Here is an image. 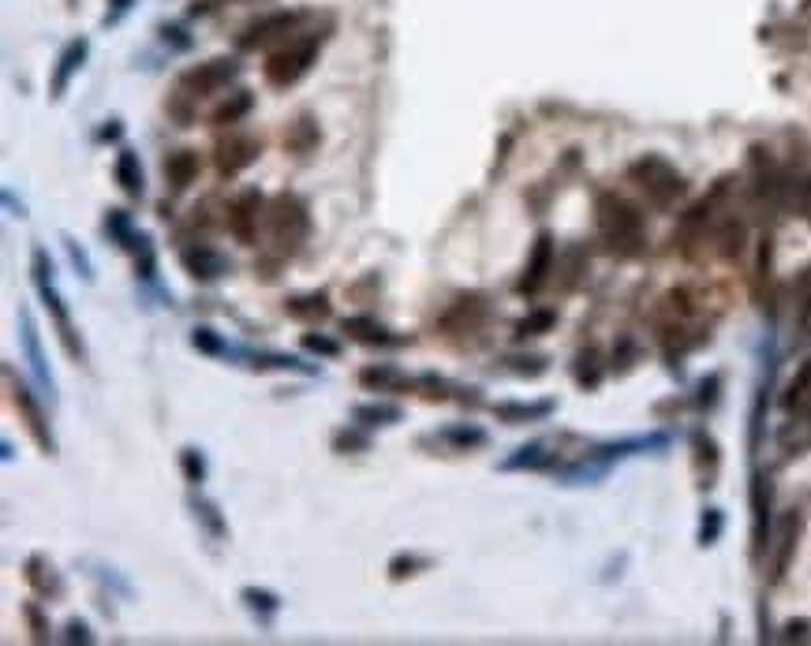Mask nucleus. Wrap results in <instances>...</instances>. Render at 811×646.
<instances>
[{
	"label": "nucleus",
	"instance_id": "nucleus-24",
	"mask_svg": "<svg viewBox=\"0 0 811 646\" xmlns=\"http://www.w3.org/2000/svg\"><path fill=\"white\" fill-rule=\"evenodd\" d=\"M27 583L42 598H60L64 594V583L57 579V572H53V564H45L42 557H30L27 561Z\"/></svg>",
	"mask_w": 811,
	"mask_h": 646
},
{
	"label": "nucleus",
	"instance_id": "nucleus-42",
	"mask_svg": "<svg viewBox=\"0 0 811 646\" xmlns=\"http://www.w3.org/2000/svg\"><path fill=\"white\" fill-rule=\"evenodd\" d=\"M23 617H27V624H30V639H34V643H49V620L42 617L38 602L23 605Z\"/></svg>",
	"mask_w": 811,
	"mask_h": 646
},
{
	"label": "nucleus",
	"instance_id": "nucleus-40",
	"mask_svg": "<svg viewBox=\"0 0 811 646\" xmlns=\"http://www.w3.org/2000/svg\"><path fill=\"white\" fill-rule=\"evenodd\" d=\"M598 378H602V370H598V352H584L580 359H576V381H580L584 389H595Z\"/></svg>",
	"mask_w": 811,
	"mask_h": 646
},
{
	"label": "nucleus",
	"instance_id": "nucleus-50",
	"mask_svg": "<svg viewBox=\"0 0 811 646\" xmlns=\"http://www.w3.org/2000/svg\"><path fill=\"white\" fill-rule=\"evenodd\" d=\"M808 632H811L808 620H793V624L785 628V639H789V643H797V639H808Z\"/></svg>",
	"mask_w": 811,
	"mask_h": 646
},
{
	"label": "nucleus",
	"instance_id": "nucleus-17",
	"mask_svg": "<svg viewBox=\"0 0 811 646\" xmlns=\"http://www.w3.org/2000/svg\"><path fill=\"white\" fill-rule=\"evenodd\" d=\"M113 180L120 183V191L128 198H143L146 195V180H143V161H139V154L135 150H120L116 154V165H113Z\"/></svg>",
	"mask_w": 811,
	"mask_h": 646
},
{
	"label": "nucleus",
	"instance_id": "nucleus-23",
	"mask_svg": "<svg viewBox=\"0 0 811 646\" xmlns=\"http://www.w3.org/2000/svg\"><path fill=\"white\" fill-rule=\"evenodd\" d=\"M285 314L296 318V322H322V318H329V295L326 292L296 295V299L285 303Z\"/></svg>",
	"mask_w": 811,
	"mask_h": 646
},
{
	"label": "nucleus",
	"instance_id": "nucleus-19",
	"mask_svg": "<svg viewBox=\"0 0 811 646\" xmlns=\"http://www.w3.org/2000/svg\"><path fill=\"white\" fill-rule=\"evenodd\" d=\"M344 333L356 337L359 344H378V348H397L404 344V337H389V329L374 318H344Z\"/></svg>",
	"mask_w": 811,
	"mask_h": 646
},
{
	"label": "nucleus",
	"instance_id": "nucleus-18",
	"mask_svg": "<svg viewBox=\"0 0 811 646\" xmlns=\"http://www.w3.org/2000/svg\"><path fill=\"white\" fill-rule=\"evenodd\" d=\"M19 325H23V333H19V337H23V352H27L34 374H38V381H42L49 400H53V374H49V366H45V355H42V344H38V329H34L30 310H19Z\"/></svg>",
	"mask_w": 811,
	"mask_h": 646
},
{
	"label": "nucleus",
	"instance_id": "nucleus-5",
	"mask_svg": "<svg viewBox=\"0 0 811 646\" xmlns=\"http://www.w3.org/2000/svg\"><path fill=\"white\" fill-rule=\"evenodd\" d=\"M628 180L640 187L643 198H647L655 210H673L684 198V191H688L681 172L658 154H647L640 157V161H632V165H628Z\"/></svg>",
	"mask_w": 811,
	"mask_h": 646
},
{
	"label": "nucleus",
	"instance_id": "nucleus-7",
	"mask_svg": "<svg viewBox=\"0 0 811 646\" xmlns=\"http://www.w3.org/2000/svg\"><path fill=\"white\" fill-rule=\"evenodd\" d=\"M236 75H240V64H236V60L214 57V60H206V64H195L191 71H184L176 90H184L191 101H202V98L221 94L228 83H236Z\"/></svg>",
	"mask_w": 811,
	"mask_h": 646
},
{
	"label": "nucleus",
	"instance_id": "nucleus-16",
	"mask_svg": "<svg viewBox=\"0 0 811 646\" xmlns=\"http://www.w3.org/2000/svg\"><path fill=\"white\" fill-rule=\"evenodd\" d=\"M483 318H486V303L479 295H468V299H456L453 307H449V314L442 318V329L449 337H453V333H475Z\"/></svg>",
	"mask_w": 811,
	"mask_h": 646
},
{
	"label": "nucleus",
	"instance_id": "nucleus-35",
	"mask_svg": "<svg viewBox=\"0 0 811 646\" xmlns=\"http://www.w3.org/2000/svg\"><path fill=\"white\" fill-rule=\"evenodd\" d=\"M105 232H109V239H116V247H131V239H135V228H131L128 213L124 210H109V217H105Z\"/></svg>",
	"mask_w": 811,
	"mask_h": 646
},
{
	"label": "nucleus",
	"instance_id": "nucleus-20",
	"mask_svg": "<svg viewBox=\"0 0 811 646\" xmlns=\"http://www.w3.org/2000/svg\"><path fill=\"white\" fill-rule=\"evenodd\" d=\"M83 60H86V42H83V38H79V42H72L68 49H64V53H60L57 71H53V83H49V94H53V98H60V94L68 90L72 75L83 68Z\"/></svg>",
	"mask_w": 811,
	"mask_h": 646
},
{
	"label": "nucleus",
	"instance_id": "nucleus-1",
	"mask_svg": "<svg viewBox=\"0 0 811 646\" xmlns=\"http://www.w3.org/2000/svg\"><path fill=\"white\" fill-rule=\"evenodd\" d=\"M311 236V210L307 202L292 191H281L266 202V239H270V251L285 262L292 254H299V247Z\"/></svg>",
	"mask_w": 811,
	"mask_h": 646
},
{
	"label": "nucleus",
	"instance_id": "nucleus-25",
	"mask_svg": "<svg viewBox=\"0 0 811 646\" xmlns=\"http://www.w3.org/2000/svg\"><path fill=\"white\" fill-rule=\"evenodd\" d=\"M554 411V404L550 400H542V404H494V415H498L501 422H509V426H520V422H539L546 419Z\"/></svg>",
	"mask_w": 811,
	"mask_h": 646
},
{
	"label": "nucleus",
	"instance_id": "nucleus-15",
	"mask_svg": "<svg viewBox=\"0 0 811 646\" xmlns=\"http://www.w3.org/2000/svg\"><path fill=\"white\" fill-rule=\"evenodd\" d=\"M161 169H165V183H169L172 195H184L187 187L199 180V169H202L199 150H172Z\"/></svg>",
	"mask_w": 811,
	"mask_h": 646
},
{
	"label": "nucleus",
	"instance_id": "nucleus-52",
	"mask_svg": "<svg viewBox=\"0 0 811 646\" xmlns=\"http://www.w3.org/2000/svg\"><path fill=\"white\" fill-rule=\"evenodd\" d=\"M116 135H120V120H113V127H105L98 139H116Z\"/></svg>",
	"mask_w": 811,
	"mask_h": 646
},
{
	"label": "nucleus",
	"instance_id": "nucleus-41",
	"mask_svg": "<svg viewBox=\"0 0 811 646\" xmlns=\"http://www.w3.org/2000/svg\"><path fill=\"white\" fill-rule=\"evenodd\" d=\"M303 348L314 355H322V359H337V355H341V344L329 340L326 333H303Z\"/></svg>",
	"mask_w": 811,
	"mask_h": 646
},
{
	"label": "nucleus",
	"instance_id": "nucleus-39",
	"mask_svg": "<svg viewBox=\"0 0 811 646\" xmlns=\"http://www.w3.org/2000/svg\"><path fill=\"white\" fill-rule=\"evenodd\" d=\"M505 363H509V370L520 374V378H539L542 370H546V359H542V355H509Z\"/></svg>",
	"mask_w": 811,
	"mask_h": 646
},
{
	"label": "nucleus",
	"instance_id": "nucleus-29",
	"mask_svg": "<svg viewBox=\"0 0 811 646\" xmlns=\"http://www.w3.org/2000/svg\"><path fill=\"white\" fill-rule=\"evenodd\" d=\"M131 254H135V273H139L143 281H154V277H157L154 239L146 236V232H135V239H131Z\"/></svg>",
	"mask_w": 811,
	"mask_h": 646
},
{
	"label": "nucleus",
	"instance_id": "nucleus-36",
	"mask_svg": "<svg viewBox=\"0 0 811 646\" xmlns=\"http://www.w3.org/2000/svg\"><path fill=\"white\" fill-rule=\"evenodd\" d=\"M191 344H195L202 355H228V344L221 340V333L210 329V325H199V329L191 333Z\"/></svg>",
	"mask_w": 811,
	"mask_h": 646
},
{
	"label": "nucleus",
	"instance_id": "nucleus-47",
	"mask_svg": "<svg viewBox=\"0 0 811 646\" xmlns=\"http://www.w3.org/2000/svg\"><path fill=\"white\" fill-rule=\"evenodd\" d=\"M797 210H800V217L811 225V176L797 187Z\"/></svg>",
	"mask_w": 811,
	"mask_h": 646
},
{
	"label": "nucleus",
	"instance_id": "nucleus-32",
	"mask_svg": "<svg viewBox=\"0 0 811 646\" xmlns=\"http://www.w3.org/2000/svg\"><path fill=\"white\" fill-rule=\"evenodd\" d=\"M240 598L251 613H258V617H273V613L281 609V598H277L273 590H262V587H243Z\"/></svg>",
	"mask_w": 811,
	"mask_h": 646
},
{
	"label": "nucleus",
	"instance_id": "nucleus-8",
	"mask_svg": "<svg viewBox=\"0 0 811 646\" xmlns=\"http://www.w3.org/2000/svg\"><path fill=\"white\" fill-rule=\"evenodd\" d=\"M303 19H307V12H292V8H285V12L258 15V19H251V23L240 30L236 49L251 53V49H266V45H273V42H288Z\"/></svg>",
	"mask_w": 811,
	"mask_h": 646
},
{
	"label": "nucleus",
	"instance_id": "nucleus-44",
	"mask_svg": "<svg viewBox=\"0 0 811 646\" xmlns=\"http://www.w3.org/2000/svg\"><path fill=\"white\" fill-rule=\"evenodd\" d=\"M449 389H453V385L445 378H438V374H423L419 385H415V393H423L427 400H449Z\"/></svg>",
	"mask_w": 811,
	"mask_h": 646
},
{
	"label": "nucleus",
	"instance_id": "nucleus-46",
	"mask_svg": "<svg viewBox=\"0 0 811 646\" xmlns=\"http://www.w3.org/2000/svg\"><path fill=\"white\" fill-rule=\"evenodd\" d=\"M333 449H337V452H348V449L367 452L370 449V437L367 434H356V430H341V434L333 437Z\"/></svg>",
	"mask_w": 811,
	"mask_h": 646
},
{
	"label": "nucleus",
	"instance_id": "nucleus-14",
	"mask_svg": "<svg viewBox=\"0 0 811 646\" xmlns=\"http://www.w3.org/2000/svg\"><path fill=\"white\" fill-rule=\"evenodd\" d=\"M359 385H367L374 393H415L419 378H412V374H404V370H397V366H389V363H378V366H363V370H359Z\"/></svg>",
	"mask_w": 811,
	"mask_h": 646
},
{
	"label": "nucleus",
	"instance_id": "nucleus-38",
	"mask_svg": "<svg viewBox=\"0 0 811 646\" xmlns=\"http://www.w3.org/2000/svg\"><path fill=\"white\" fill-rule=\"evenodd\" d=\"M180 467H184V478L191 482V486H202V482H206V460H202L199 449L180 452Z\"/></svg>",
	"mask_w": 811,
	"mask_h": 646
},
{
	"label": "nucleus",
	"instance_id": "nucleus-48",
	"mask_svg": "<svg viewBox=\"0 0 811 646\" xmlns=\"http://www.w3.org/2000/svg\"><path fill=\"white\" fill-rule=\"evenodd\" d=\"M64 643H94V635H90V628H86L83 620H72V624H68V635H64Z\"/></svg>",
	"mask_w": 811,
	"mask_h": 646
},
{
	"label": "nucleus",
	"instance_id": "nucleus-4",
	"mask_svg": "<svg viewBox=\"0 0 811 646\" xmlns=\"http://www.w3.org/2000/svg\"><path fill=\"white\" fill-rule=\"evenodd\" d=\"M30 281H34V288H38V295H42L45 310L53 314V325H57V337H60V344H64V352L83 363L86 348H83V340H79V333H75L72 314H68V303H64V295H60V288H57L53 262H49L45 247H34V254H30Z\"/></svg>",
	"mask_w": 811,
	"mask_h": 646
},
{
	"label": "nucleus",
	"instance_id": "nucleus-33",
	"mask_svg": "<svg viewBox=\"0 0 811 646\" xmlns=\"http://www.w3.org/2000/svg\"><path fill=\"white\" fill-rule=\"evenodd\" d=\"M255 370H299V374H314V366H303L296 355H277V352H258L251 355Z\"/></svg>",
	"mask_w": 811,
	"mask_h": 646
},
{
	"label": "nucleus",
	"instance_id": "nucleus-6",
	"mask_svg": "<svg viewBox=\"0 0 811 646\" xmlns=\"http://www.w3.org/2000/svg\"><path fill=\"white\" fill-rule=\"evenodd\" d=\"M258 225H266V195L255 191V187H247V191H240V195L225 206V228L236 243L255 247Z\"/></svg>",
	"mask_w": 811,
	"mask_h": 646
},
{
	"label": "nucleus",
	"instance_id": "nucleus-21",
	"mask_svg": "<svg viewBox=\"0 0 811 646\" xmlns=\"http://www.w3.org/2000/svg\"><path fill=\"white\" fill-rule=\"evenodd\" d=\"M255 109V98H251V90H232L221 105H217L214 113H210V124L214 127H232V124H240L243 116L251 113Z\"/></svg>",
	"mask_w": 811,
	"mask_h": 646
},
{
	"label": "nucleus",
	"instance_id": "nucleus-51",
	"mask_svg": "<svg viewBox=\"0 0 811 646\" xmlns=\"http://www.w3.org/2000/svg\"><path fill=\"white\" fill-rule=\"evenodd\" d=\"M221 4H225V0H195V4H191V15H210L214 8H221Z\"/></svg>",
	"mask_w": 811,
	"mask_h": 646
},
{
	"label": "nucleus",
	"instance_id": "nucleus-30",
	"mask_svg": "<svg viewBox=\"0 0 811 646\" xmlns=\"http://www.w3.org/2000/svg\"><path fill=\"white\" fill-rule=\"evenodd\" d=\"M808 396H811V359H804V366L797 370V378L789 381V389H785V396H782L785 411H800L804 404H808Z\"/></svg>",
	"mask_w": 811,
	"mask_h": 646
},
{
	"label": "nucleus",
	"instance_id": "nucleus-43",
	"mask_svg": "<svg viewBox=\"0 0 811 646\" xmlns=\"http://www.w3.org/2000/svg\"><path fill=\"white\" fill-rule=\"evenodd\" d=\"M64 247H68V258H72V266L79 269V277H83L86 284L94 281V262H90V254H86L72 236H64Z\"/></svg>",
	"mask_w": 811,
	"mask_h": 646
},
{
	"label": "nucleus",
	"instance_id": "nucleus-3",
	"mask_svg": "<svg viewBox=\"0 0 811 646\" xmlns=\"http://www.w3.org/2000/svg\"><path fill=\"white\" fill-rule=\"evenodd\" d=\"M322 42H326V34H314V30H307V34H292V38L277 45V49L270 53V60L262 64V79H266L273 90L296 86L299 79L311 71L314 60H318Z\"/></svg>",
	"mask_w": 811,
	"mask_h": 646
},
{
	"label": "nucleus",
	"instance_id": "nucleus-13",
	"mask_svg": "<svg viewBox=\"0 0 811 646\" xmlns=\"http://www.w3.org/2000/svg\"><path fill=\"white\" fill-rule=\"evenodd\" d=\"M797 542H800V512L793 508V512H785L782 520H778V531H774V557H770V579L774 583L789 572Z\"/></svg>",
	"mask_w": 811,
	"mask_h": 646
},
{
	"label": "nucleus",
	"instance_id": "nucleus-9",
	"mask_svg": "<svg viewBox=\"0 0 811 646\" xmlns=\"http://www.w3.org/2000/svg\"><path fill=\"white\" fill-rule=\"evenodd\" d=\"M4 378H8V389H12V404H15V411H19V422L27 426V434L34 437V445H38L45 456H53V452H57V437H53V430H49V415H45V408L34 400V393H30L23 381H15L12 366H4Z\"/></svg>",
	"mask_w": 811,
	"mask_h": 646
},
{
	"label": "nucleus",
	"instance_id": "nucleus-10",
	"mask_svg": "<svg viewBox=\"0 0 811 646\" xmlns=\"http://www.w3.org/2000/svg\"><path fill=\"white\" fill-rule=\"evenodd\" d=\"M258 157H262V139L247 135V131H232L228 139H221L214 146V165L221 176H240L243 169H251Z\"/></svg>",
	"mask_w": 811,
	"mask_h": 646
},
{
	"label": "nucleus",
	"instance_id": "nucleus-53",
	"mask_svg": "<svg viewBox=\"0 0 811 646\" xmlns=\"http://www.w3.org/2000/svg\"><path fill=\"white\" fill-rule=\"evenodd\" d=\"M800 415H808V419H811V396H808V404H804V408H800Z\"/></svg>",
	"mask_w": 811,
	"mask_h": 646
},
{
	"label": "nucleus",
	"instance_id": "nucleus-45",
	"mask_svg": "<svg viewBox=\"0 0 811 646\" xmlns=\"http://www.w3.org/2000/svg\"><path fill=\"white\" fill-rule=\"evenodd\" d=\"M718 531H722V512H718V508H707V516H703V527H699V546H714Z\"/></svg>",
	"mask_w": 811,
	"mask_h": 646
},
{
	"label": "nucleus",
	"instance_id": "nucleus-31",
	"mask_svg": "<svg viewBox=\"0 0 811 646\" xmlns=\"http://www.w3.org/2000/svg\"><path fill=\"white\" fill-rule=\"evenodd\" d=\"M546 445H524V449H516V456H509V460H501V471H524V467H531V471H539V467L550 464V456H546Z\"/></svg>",
	"mask_w": 811,
	"mask_h": 646
},
{
	"label": "nucleus",
	"instance_id": "nucleus-26",
	"mask_svg": "<svg viewBox=\"0 0 811 646\" xmlns=\"http://www.w3.org/2000/svg\"><path fill=\"white\" fill-rule=\"evenodd\" d=\"M438 437H442L453 452H471V449H483V445H486V430H479V426H468V422L449 426V430H442Z\"/></svg>",
	"mask_w": 811,
	"mask_h": 646
},
{
	"label": "nucleus",
	"instance_id": "nucleus-37",
	"mask_svg": "<svg viewBox=\"0 0 811 646\" xmlns=\"http://www.w3.org/2000/svg\"><path fill=\"white\" fill-rule=\"evenodd\" d=\"M554 322H557L554 310H535V314H527L524 322L516 325V337H542Z\"/></svg>",
	"mask_w": 811,
	"mask_h": 646
},
{
	"label": "nucleus",
	"instance_id": "nucleus-11",
	"mask_svg": "<svg viewBox=\"0 0 811 646\" xmlns=\"http://www.w3.org/2000/svg\"><path fill=\"white\" fill-rule=\"evenodd\" d=\"M180 266L187 269L191 281H202V284L221 281L225 273H232V262H228L217 247H210V243H191V247H184V251H180Z\"/></svg>",
	"mask_w": 811,
	"mask_h": 646
},
{
	"label": "nucleus",
	"instance_id": "nucleus-49",
	"mask_svg": "<svg viewBox=\"0 0 811 646\" xmlns=\"http://www.w3.org/2000/svg\"><path fill=\"white\" fill-rule=\"evenodd\" d=\"M800 340H811V292L800 303Z\"/></svg>",
	"mask_w": 811,
	"mask_h": 646
},
{
	"label": "nucleus",
	"instance_id": "nucleus-34",
	"mask_svg": "<svg viewBox=\"0 0 811 646\" xmlns=\"http://www.w3.org/2000/svg\"><path fill=\"white\" fill-rule=\"evenodd\" d=\"M423 568H430L427 557H419V553H397L393 561H389V579H408V576H419Z\"/></svg>",
	"mask_w": 811,
	"mask_h": 646
},
{
	"label": "nucleus",
	"instance_id": "nucleus-27",
	"mask_svg": "<svg viewBox=\"0 0 811 646\" xmlns=\"http://www.w3.org/2000/svg\"><path fill=\"white\" fill-rule=\"evenodd\" d=\"M314 146H318V124H314L311 116H299L296 124L288 127L285 150H292V154H311Z\"/></svg>",
	"mask_w": 811,
	"mask_h": 646
},
{
	"label": "nucleus",
	"instance_id": "nucleus-12",
	"mask_svg": "<svg viewBox=\"0 0 811 646\" xmlns=\"http://www.w3.org/2000/svg\"><path fill=\"white\" fill-rule=\"evenodd\" d=\"M550 273H554V239L542 232V236L535 239V247H531V258H527L524 277L516 284V292L539 295L542 288H546V281H550Z\"/></svg>",
	"mask_w": 811,
	"mask_h": 646
},
{
	"label": "nucleus",
	"instance_id": "nucleus-2",
	"mask_svg": "<svg viewBox=\"0 0 811 646\" xmlns=\"http://www.w3.org/2000/svg\"><path fill=\"white\" fill-rule=\"evenodd\" d=\"M595 225L602 243L613 254H640L643 251V213L628 202V198L613 195H598L595 202Z\"/></svg>",
	"mask_w": 811,
	"mask_h": 646
},
{
	"label": "nucleus",
	"instance_id": "nucleus-22",
	"mask_svg": "<svg viewBox=\"0 0 811 646\" xmlns=\"http://www.w3.org/2000/svg\"><path fill=\"white\" fill-rule=\"evenodd\" d=\"M352 419H356V426H363V430H374V426H397V422L404 419V411H400L397 404L378 400V404H356V408H352Z\"/></svg>",
	"mask_w": 811,
	"mask_h": 646
},
{
	"label": "nucleus",
	"instance_id": "nucleus-28",
	"mask_svg": "<svg viewBox=\"0 0 811 646\" xmlns=\"http://www.w3.org/2000/svg\"><path fill=\"white\" fill-rule=\"evenodd\" d=\"M187 505H191V512H195V520H199L202 527H206V534H210V538H217V542L225 538L228 527H225V520H221V508H217L214 501H206V497H191Z\"/></svg>",
	"mask_w": 811,
	"mask_h": 646
}]
</instances>
